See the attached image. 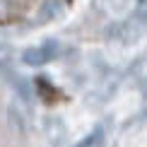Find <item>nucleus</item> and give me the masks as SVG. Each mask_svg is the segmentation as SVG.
<instances>
[{"mask_svg": "<svg viewBox=\"0 0 147 147\" xmlns=\"http://www.w3.org/2000/svg\"><path fill=\"white\" fill-rule=\"evenodd\" d=\"M29 0H0V24H10L20 20L27 10Z\"/></svg>", "mask_w": 147, "mask_h": 147, "instance_id": "nucleus-2", "label": "nucleus"}, {"mask_svg": "<svg viewBox=\"0 0 147 147\" xmlns=\"http://www.w3.org/2000/svg\"><path fill=\"white\" fill-rule=\"evenodd\" d=\"M58 56H60V44H58L56 39H46L44 44H39V46H29V48H24L22 60H24L27 65L39 68V65H44V63L56 60Z\"/></svg>", "mask_w": 147, "mask_h": 147, "instance_id": "nucleus-1", "label": "nucleus"}, {"mask_svg": "<svg viewBox=\"0 0 147 147\" xmlns=\"http://www.w3.org/2000/svg\"><path fill=\"white\" fill-rule=\"evenodd\" d=\"M145 92H147V82H145Z\"/></svg>", "mask_w": 147, "mask_h": 147, "instance_id": "nucleus-5", "label": "nucleus"}, {"mask_svg": "<svg viewBox=\"0 0 147 147\" xmlns=\"http://www.w3.org/2000/svg\"><path fill=\"white\" fill-rule=\"evenodd\" d=\"M99 135H101V133H94L89 140H84V142L77 145V147H99V145H101V138H99Z\"/></svg>", "mask_w": 147, "mask_h": 147, "instance_id": "nucleus-4", "label": "nucleus"}, {"mask_svg": "<svg viewBox=\"0 0 147 147\" xmlns=\"http://www.w3.org/2000/svg\"><path fill=\"white\" fill-rule=\"evenodd\" d=\"M60 12H63V3H60V0H46V3L41 5L39 22L44 24V22H48V20H56Z\"/></svg>", "mask_w": 147, "mask_h": 147, "instance_id": "nucleus-3", "label": "nucleus"}]
</instances>
